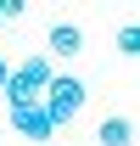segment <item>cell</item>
<instances>
[{"mask_svg": "<svg viewBox=\"0 0 140 146\" xmlns=\"http://www.w3.org/2000/svg\"><path fill=\"white\" fill-rule=\"evenodd\" d=\"M84 79H73V73H56L51 84H45V96H39V107H45V118H51V129H67L79 112H84Z\"/></svg>", "mask_w": 140, "mask_h": 146, "instance_id": "cell-1", "label": "cell"}, {"mask_svg": "<svg viewBox=\"0 0 140 146\" xmlns=\"http://www.w3.org/2000/svg\"><path fill=\"white\" fill-rule=\"evenodd\" d=\"M56 79V68H51V56H28V62H17V68L6 73V101H39L45 96V84Z\"/></svg>", "mask_w": 140, "mask_h": 146, "instance_id": "cell-2", "label": "cell"}, {"mask_svg": "<svg viewBox=\"0 0 140 146\" xmlns=\"http://www.w3.org/2000/svg\"><path fill=\"white\" fill-rule=\"evenodd\" d=\"M11 129H17L22 141H39V146H51V135H56L39 101H11Z\"/></svg>", "mask_w": 140, "mask_h": 146, "instance_id": "cell-3", "label": "cell"}, {"mask_svg": "<svg viewBox=\"0 0 140 146\" xmlns=\"http://www.w3.org/2000/svg\"><path fill=\"white\" fill-rule=\"evenodd\" d=\"M95 146H135V118L129 112H112L95 124Z\"/></svg>", "mask_w": 140, "mask_h": 146, "instance_id": "cell-4", "label": "cell"}, {"mask_svg": "<svg viewBox=\"0 0 140 146\" xmlns=\"http://www.w3.org/2000/svg\"><path fill=\"white\" fill-rule=\"evenodd\" d=\"M79 45H84V28H79V23H51V51L79 56Z\"/></svg>", "mask_w": 140, "mask_h": 146, "instance_id": "cell-5", "label": "cell"}, {"mask_svg": "<svg viewBox=\"0 0 140 146\" xmlns=\"http://www.w3.org/2000/svg\"><path fill=\"white\" fill-rule=\"evenodd\" d=\"M118 56H140V28H135V23L118 28Z\"/></svg>", "mask_w": 140, "mask_h": 146, "instance_id": "cell-6", "label": "cell"}, {"mask_svg": "<svg viewBox=\"0 0 140 146\" xmlns=\"http://www.w3.org/2000/svg\"><path fill=\"white\" fill-rule=\"evenodd\" d=\"M6 73H11V68H6V62H0V90H6Z\"/></svg>", "mask_w": 140, "mask_h": 146, "instance_id": "cell-7", "label": "cell"}, {"mask_svg": "<svg viewBox=\"0 0 140 146\" xmlns=\"http://www.w3.org/2000/svg\"><path fill=\"white\" fill-rule=\"evenodd\" d=\"M51 146H56V141H51Z\"/></svg>", "mask_w": 140, "mask_h": 146, "instance_id": "cell-8", "label": "cell"}]
</instances>
